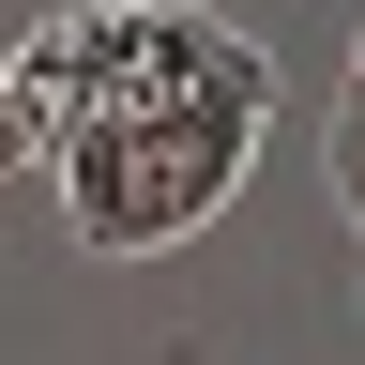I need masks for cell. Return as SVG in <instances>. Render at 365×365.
Segmentation results:
<instances>
[{"label": "cell", "instance_id": "7a4b0ae2", "mask_svg": "<svg viewBox=\"0 0 365 365\" xmlns=\"http://www.w3.org/2000/svg\"><path fill=\"white\" fill-rule=\"evenodd\" d=\"M319 182H335V213H350V244H365V76L335 91V122H319Z\"/></svg>", "mask_w": 365, "mask_h": 365}, {"label": "cell", "instance_id": "3957f363", "mask_svg": "<svg viewBox=\"0 0 365 365\" xmlns=\"http://www.w3.org/2000/svg\"><path fill=\"white\" fill-rule=\"evenodd\" d=\"M350 76H365V31H350Z\"/></svg>", "mask_w": 365, "mask_h": 365}, {"label": "cell", "instance_id": "6da1fadb", "mask_svg": "<svg viewBox=\"0 0 365 365\" xmlns=\"http://www.w3.org/2000/svg\"><path fill=\"white\" fill-rule=\"evenodd\" d=\"M259 122L274 107H122V122H76V153L46 182H61V213H76L91 259H168V244H198L244 198Z\"/></svg>", "mask_w": 365, "mask_h": 365}]
</instances>
